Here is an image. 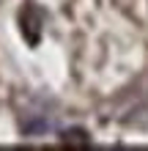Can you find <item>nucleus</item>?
<instances>
[{
    "mask_svg": "<svg viewBox=\"0 0 148 151\" xmlns=\"http://www.w3.org/2000/svg\"><path fill=\"white\" fill-rule=\"evenodd\" d=\"M19 28H22V36L30 47H36L39 39H41V11L33 3H25L22 14H19Z\"/></svg>",
    "mask_w": 148,
    "mask_h": 151,
    "instance_id": "1",
    "label": "nucleus"
},
{
    "mask_svg": "<svg viewBox=\"0 0 148 151\" xmlns=\"http://www.w3.org/2000/svg\"><path fill=\"white\" fill-rule=\"evenodd\" d=\"M60 143L69 146V148H88L91 146V137H88L85 129H69V132L60 135Z\"/></svg>",
    "mask_w": 148,
    "mask_h": 151,
    "instance_id": "2",
    "label": "nucleus"
}]
</instances>
